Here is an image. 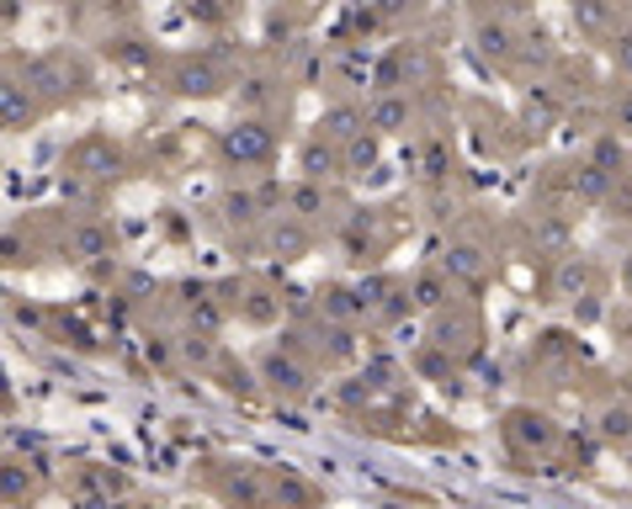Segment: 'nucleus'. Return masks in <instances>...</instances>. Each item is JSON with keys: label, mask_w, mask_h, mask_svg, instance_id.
Returning a JSON list of instances; mask_svg holds the SVG:
<instances>
[{"label": "nucleus", "mask_w": 632, "mask_h": 509, "mask_svg": "<svg viewBox=\"0 0 632 509\" xmlns=\"http://www.w3.org/2000/svg\"><path fill=\"white\" fill-rule=\"evenodd\" d=\"M5 122H22V85H5Z\"/></svg>", "instance_id": "17"}, {"label": "nucleus", "mask_w": 632, "mask_h": 509, "mask_svg": "<svg viewBox=\"0 0 632 509\" xmlns=\"http://www.w3.org/2000/svg\"><path fill=\"white\" fill-rule=\"evenodd\" d=\"M446 271L474 276L478 271V250H468V244H463V250H452V255H446Z\"/></svg>", "instance_id": "13"}, {"label": "nucleus", "mask_w": 632, "mask_h": 509, "mask_svg": "<svg viewBox=\"0 0 632 509\" xmlns=\"http://www.w3.org/2000/svg\"><path fill=\"white\" fill-rule=\"evenodd\" d=\"M478 43H484V53H511V33L505 27H484Z\"/></svg>", "instance_id": "14"}, {"label": "nucleus", "mask_w": 632, "mask_h": 509, "mask_svg": "<svg viewBox=\"0 0 632 509\" xmlns=\"http://www.w3.org/2000/svg\"><path fill=\"white\" fill-rule=\"evenodd\" d=\"M112 239H107V229H80L75 234V255H102Z\"/></svg>", "instance_id": "10"}, {"label": "nucleus", "mask_w": 632, "mask_h": 509, "mask_svg": "<svg viewBox=\"0 0 632 509\" xmlns=\"http://www.w3.org/2000/svg\"><path fill=\"white\" fill-rule=\"evenodd\" d=\"M415 303H420V308H436V303H441V281H436V276H420V281H415Z\"/></svg>", "instance_id": "15"}, {"label": "nucleus", "mask_w": 632, "mask_h": 509, "mask_svg": "<svg viewBox=\"0 0 632 509\" xmlns=\"http://www.w3.org/2000/svg\"><path fill=\"white\" fill-rule=\"evenodd\" d=\"M585 281H591V271H585L580 260H569V266L558 271V292H563V298H574V292H585Z\"/></svg>", "instance_id": "8"}, {"label": "nucleus", "mask_w": 632, "mask_h": 509, "mask_svg": "<svg viewBox=\"0 0 632 509\" xmlns=\"http://www.w3.org/2000/svg\"><path fill=\"white\" fill-rule=\"evenodd\" d=\"M356 128H361V112H356V107H330V112L319 118V133H330V138H356Z\"/></svg>", "instance_id": "4"}, {"label": "nucleus", "mask_w": 632, "mask_h": 509, "mask_svg": "<svg viewBox=\"0 0 632 509\" xmlns=\"http://www.w3.org/2000/svg\"><path fill=\"white\" fill-rule=\"evenodd\" d=\"M335 165H341V159H335V149H324V144H309V149H303V170H309L314 181H324Z\"/></svg>", "instance_id": "7"}, {"label": "nucleus", "mask_w": 632, "mask_h": 509, "mask_svg": "<svg viewBox=\"0 0 632 509\" xmlns=\"http://www.w3.org/2000/svg\"><path fill=\"white\" fill-rule=\"evenodd\" d=\"M606 192V165H585L580 170V196H600Z\"/></svg>", "instance_id": "12"}, {"label": "nucleus", "mask_w": 632, "mask_h": 509, "mask_svg": "<svg viewBox=\"0 0 632 509\" xmlns=\"http://www.w3.org/2000/svg\"><path fill=\"white\" fill-rule=\"evenodd\" d=\"M515 425H521V440H537V446H542V440H553V431H548V420H515Z\"/></svg>", "instance_id": "16"}, {"label": "nucleus", "mask_w": 632, "mask_h": 509, "mask_svg": "<svg viewBox=\"0 0 632 509\" xmlns=\"http://www.w3.org/2000/svg\"><path fill=\"white\" fill-rule=\"evenodd\" d=\"M112 165H118V149H112L107 138H91V144H80L75 170H85V175H112Z\"/></svg>", "instance_id": "2"}, {"label": "nucleus", "mask_w": 632, "mask_h": 509, "mask_svg": "<svg viewBox=\"0 0 632 509\" xmlns=\"http://www.w3.org/2000/svg\"><path fill=\"white\" fill-rule=\"evenodd\" d=\"M277 250L287 255V260H293V255L303 250V234H298V229H277Z\"/></svg>", "instance_id": "18"}, {"label": "nucleus", "mask_w": 632, "mask_h": 509, "mask_svg": "<svg viewBox=\"0 0 632 509\" xmlns=\"http://www.w3.org/2000/svg\"><path fill=\"white\" fill-rule=\"evenodd\" d=\"M176 85H181L187 96H207V90H213V70H207V64H187V70L176 75Z\"/></svg>", "instance_id": "6"}, {"label": "nucleus", "mask_w": 632, "mask_h": 509, "mask_svg": "<svg viewBox=\"0 0 632 509\" xmlns=\"http://www.w3.org/2000/svg\"><path fill=\"white\" fill-rule=\"evenodd\" d=\"M266 372L277 377V388H293V392L303 388V372H298L293 361H282V355H277V361H272V366H266Z\"/></svg>", "instance_id": "11"}, {"label": "nucleus", "mask_w": 632, "mask_h": 509, "mask_svg": "<svg viewBox=\"0 0 632 509\" xmlns=\"http://www.w3.org/2000/svg\"><path fill=\"white\" fill-rule=\"evenodd\" d=\"M617 70H622V75H632V38L617 43Z\"/></svg>", "instance_id": "21"}, {"label": "nucleus", "mask_w": 632, "mask_h": 509, "mask_svg": "<svg viewBox=\"0 0 632 509\" xmlns=\"http://www.w3.org/2000/svg\"><path fill=\"white\" fill-rule=\"evenodd\" d=\"M606 435H617V440L632 435V414H606Z\"/></svg>", "instance_id": "19"}, {"label": "nucleus", "mask_w": 632, "mask_h": 509, "mask_svg": "<svg viewBox=\"0 0 632 509\" xmlns=\"http://www.w3.org/2000/svg\"><path fill=\"white\" fill-rule=\"evenodd\" d=\"M261 101H266V85L250 80V85H245V107H261Z\"/></svg>", "instance_id": "22"}, {"label": "nucleus", "mask_w": 632, "mask_h": 509, "mask_svg": "<svg viewBox=\"0 0 632 509\" xmlns=\"http://www.w3.org/2000/svg\"><path fill=\"white\" fill-rule=\"evenodd\" d=\"M372 128H378V133H398V128H404V122H409V101H404V96H378V101H372Z\"/></svg>", "instance_id": "3"}, {"label": "nucleus", "mask_w": 632, "mask_h": 509, "mask_svg": "<svg viewBox=\"0 0 632 509\" xmlns=\"http://www.w3.org/2000/svg\"><path fill=\"white\" fill-rule=\"evenodd\" d=\"M617 133H632V90L617 101Z\"/></svg>", "instance_id": "20"}, {"label": "nucleus", "mask_w": 632, "mask_h": 509, "mask_svg": "<svg viewBox=\"0 0 632 509\" xmlns=\"http://www.w3.org/2000/svg\"><path fill=\"white\" fill-rule=\"evenodd\" d=\"M224 149L239 159V165H250V159H266V149H272V138L255 128V122H245V128H235L229 138H224Z\"/></svg>", "instance_id": "1"}, {"label": "nucleus", "mask_w": 632, "mask_h": 509, "mask_svg": "<svg viewBox=\"0 0 632 509\" xmlns=\"http://www.w3.org/2000/svg\"><path fill=\"white\" fill-rule=\"evenodd\" d=\"M319 207H324V192H319V186H298V192H293V213H298V218H314Z\"/></svg>", "instance_id": "9"}, {"label": "nucleus", "mask_w": 632, "mask_h": 509, "mask_svg": "<svg viewBox=\"0 0 632 509\" xmlns=\"http://www.w3.org/2000/svg\"><path fill=\"white\" fill-rule=\"evenodd\" d=\"M346 165H351L356 175H361V170H372V165H378V144H372L367 133H356V138H346Z\"/></svg>", "instance_id": "5"}]
</instances>
